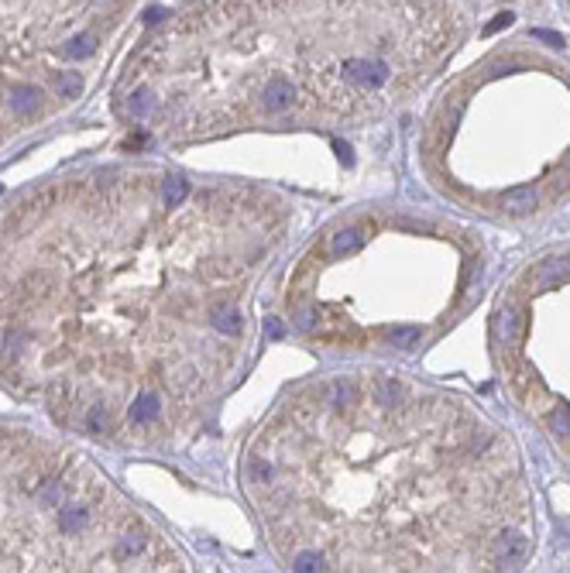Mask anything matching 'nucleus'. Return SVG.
<instances>
[{
	"instance_id": "obj_26",
	"label": "nucleus",
	"mask_w": 570,
	"mask_h": 573,
	"mask_svg": "<svg viewBox=\"0 0 570 573\" xmlns=\"http://www.w3.org/2000/svg\"><path fill=\"white\" fill-rule=\"evenodd\" d=\"M251 477L261 481V484H268V481H272V463H268V460H254V463H251Z\"/></svg>"
},
{
	"instance_id": "obj_18",
	"label": "nucleus",
	"mask_w": 570,
	"mask_h": 573,
	"mask_svg": "<svg viewBox=\"0 0 570 573\" xmlns=\"http://www.w3.org/2000/svg\"><path fill=\"white\" fill-rule=\"evenodd\" d=\"M145 546H148L145 535H124L121 542H117V560H134V556H141Z\"/></svg>"
},
{
	"instance_id": "obj_22",
	"label": "nucleus",
	"mask_w": 570,
	"mask_h": 573,
	"mask_svg": "<svg viewBox=\"0 0 570 573\" xmlns=\"http://www.w3.org/2000/svg\"><path fill=\"white\" fill-rule=\"evenodd\" d=\"M80 93H82V76L80 73H66L62 76V96L66 100H76Z\"/></svg>"
},
{
	"instance_id": "obj_12",
	"label": "nucleus",
	"mask_w": 570,
	"mask_h": 573,
	"mask_svg": "<svg viewBox=\"0 0 570 573\" xmlns=\"http://www.w3.org/2000/svg\"><path fill=\"white\" fill-rule=\"evenodd\" d=\"M388 343L399 350H416L423 343V329L419 327H392L388 329Z\"/></svg>"
},
{
	"instance_id": "obj_19",
	"label": "nucleus",
	"mask_w": 570,
	"mask_h": 573,
	"mask_svg": "<svg viewBox=\"0 0 570 573\" xmlns=\"http://www.w3.org/2000/svg\"><path fill=\"white\" fill-rule=\"evenodd\" d=\"M292 570H299V573L316 570V573H320V570H326V560L320 556V553H313V549H309V553H299V556L292 560Z\"/></svg>"
},
{
	"instance_id": "obj_3",
	"label": "nucleus",
	"mask_w": 570,
	"mask_h": 573,
	"mask_svg": "<svg viewBox=\"0 0 570 573\" xmlns=\"http://www.w3.org/2000/svg\"><path fill=\"white\" fill-rule=\"evenodd\" d=\"M261 100H265V107H268L272 114H279V110H285V107H292V100H295V86L279 76V80H272L268 86H265Z\"/></svg>"
},
{
	"instance_id": "obj_25",
	"label": "nucleus",
	"mask_w": 570,
	"mask_h": 573,
	"mask_svg": "<svg viewBox=\"0 0 570 573\" xmlns=\"http://www.w3.org/2000/svg\"><path fill=\"white\" fill-rule=\"evenodd\" d=\"M512 21H516V14H509V10H505V14H498L495 21H488V24H485V35H498L502 28H512Z\"/></svg>"
},
{
	"instance_id": "obj_13",
	"label": "nucleus",
	"mask_w": 570,
	"mask_h": 573,
	"mask_svg": "<svg viewBox=\"0 0 570 573\" xmlns=\"http://www.w3.org/2000/svg\"><path fill=\"white\" fill-rule=\"evenodd\" d=\"M399 399H402V385H399L395 378H378V381H374V402L395 405Z\"/></svg>"
},
{
	"instance_id": "obj_17",
	"label": "nucleus",
	"mask_w": 570,
	"mask_h": 573,
	"mask_svg": "<svg viewBox=\"0 0 570 573\" xmlns=\"http://www.w3.org/2000/svg\"><path fill=\"white\" fill-rule=\"evenodd\" d=\"M330 399H333V405H351V402H358V388H354V381H333L330 385Z\"/></svg>"
},
{
	"instance_id": "obj_7",
	"label": "nucleus",
	"mask_w": 570,
	"mask_h": 573,
	"mask_svg": "<svg viewBox=\"0 0 570 573\" xmlns=\"http://www.w3.org/2000/svg\"><path fill=\"white\" fill-rule=\"evenodd\" d=\"M567 278H570V261L567 258H553V261H546V265L539 268L536 288H557L560 282H567Z\"/></svg>"
},
{
	"instance_id": "obj_30",
	"label": "nucleus",
	"mask_w": 570,
	"mask_h": 573,
	"mask_svg": "<svg viewBox=\"0 0 570 573\" xmlns=\"http://www.w3.org/2000/svg\"><path fill=\"white\" fill-rule=\"evenodd\" d=\"M333 148H337V155L344 158V165H351V162H354V155H351V144H344V141H337Z\"/></svg>"
},
{
	"instance_id": "obj_24",
	"label": "nucleus",
	"mask_w": 570,
	"mask_h": 573,
	"mask_svg": "<svg viewBox=\"0 0 570 573\" xmlns=\"http://www.w3.org/2000/svg\"><path fill=\"white\" fill-rule=\"evenodd\" d=\"M532 38L546 41V45H553V48H564V45H567L564 35H557V31H550V28H532Z\"/></svg>"
},
{
	"instance_id": "obj_29",
	"label": "nucleus",
	"mask_w": 570,
	"mask_h": 573,
	"mask_svg": "<svg viewBox=\"0 0 570 573\" xmlns=\"http://www.w3.org/2000/svg\"><path fill=\"white\" fill-rule=\"evenodd\" d=\"M162 17H165L162 7H152V10H145V24H159Z\"/></svg>"
},
{
	"instance_id": "obj_21",
	"label": "nucleus",
	"mask_w": 570,
	"mask_h": 573,
	"mask_svg": "<svg viewBox=\"0 0 570 573\" xmlns=\"http://www.w3.org/2000/svg\"><path fill=\"white\" fill-rule=\"evenodd\" d=\"M86 426H89L93 433L110 429V415H107V405H103V402H93V409L86 412Z\"/></svg>"
},
{
	"instance_id": "obj_15",
	"label": "nucleus",
	"mask_w": 570,
	"mask_h": 573,
	"mask_svg": "<svg viewBox=\"0 0 570 573\" xmlns=\"http://www.w3.org/2000/svg\"><path fill=\"white\" fill-rule=\"evenodd\" d=\"M186 193H189V182H186L182 175H168V179H165V206L182 203Z\"/></svg>"
},
{
	"instance_id": "obj_11",
	"label": "nucleus",
	"mask_w": 570,
	"mask_h": 573,
	"mask_svg": "<svg viewBox=\"0 0 570 573\" xmlns=\"http://www.w3.org/2000/svg\"><path fill=\"white\" fill-rule=\"evenodd\" d=\"M159 409H162V405H159V399L145 392V395H138V399L131 402V412H127V415H131V422L145 426V422H152V419L159 415Z\"/></svg>"
},
{
	"instance_id": "obj_9",
	"label": "nucleus",
	"mask_w": 570,
	"mask_h": 573,
	"mask_svg": "<svg viewBox=\"0 0 570 573\" xmlns=\"http://www.w3.org/2000/svg\"><path fill=\"white\" fill-rule=\"evenodd\" d=\"M86 526H89V508L73 505V508H62V512H59V529H62L66 535L86 533Z\"/></svg>"
},
{
	"instance_id": "obj_14",
	"label": "nucleus",
	"mask_w": 570,
	"mask_h": 573,
	"mask_svg": "<svg viewBox=\"0 0 570 573\" xmlns=\"http://www.w3.org/2000/svg\"><path fill=\"white\" fill-rule=\"evenodd\" d=\"M152 110H155V96H152L148 89H138V93L127 100V114H131V117H138V121H145Z\"/></svg>"
},
{
	"instance_id": "obj_8",
	"label": "nucleus",
	"mask_w": 570,
	"mask_h": 573,
	"mask_svg": "<svg viewBox=\"0 0 570 573\" xmlns=\"http://www.w3.org/2000/svg\"><path fill=\"white\" fill-rule=\"evenodd\" d=\"M498 336L505 343H519V336H522V316H519L516 306H505L498 313Z\"/></svg>"
},
{
	"instance_id": "obj_4",
	"label": "nucleus",
	"mask_w": 570,
	"mask_h": 573,
	"mask_svg": "<svg viewBox=\"0 0 570 573\" xmlns=\"http://www.w3.org/2000/svg\"><path fill=\"white\" fill-rule=\"evenodd\" d=\"M536 203H539V196H536V189H529V186L509 189V193L502 196V209L512 213V216H526V213H532Z\"/></svg>"
},
{
	"instance_id": "obj_16",
	"label": "nucleus",
	"mask_w": 570,
	"mask_h": 573,
	"mask_svg": "<svg viewBox=\"0 0 570 573\" xmlns=\"http://www.w3.org/2000/svg\"><path fill=\"white\" fill-rule=\"evenodd\" d=\"M35 498H38L41 508H59L62 505V484L59 481H45V484H38Z\"/></svg>"
},
{
	"instance_id": "obj_27",
	"label": "nucleus",
	"mask_w": 570,
	"mask_h": 573,
	"mask_svg": "<svg viewBox=\"0 0 570 573\" xmlns=\"http://www.w3.org/2000/svg\"><path fill=\"white\" fill-rule=\"evenodd\" d=\"M316 323H320V320H316V313H299V316H295V327L302 329V333L316 329Z\"/></svg>"
},
{
	"instance_id": "obj_5",
	"label": "nucleus",
	"mask_w": 570,
	"mask_h": 573,
	"mask_svg": "<svg viewBox=\"0 0 570 573\" xmlns=\"http://www.w3.org/2000/svg\"><path fill=\"white\" fill-rule=\"evenodd\" d=\"M361 244H365V230H361V227H344V230H337V234L326 241V251H330L333 258H344V254H354Z\"/></svg>"
},
{
	"instance_id": "obj_2",
	"label": "nucleus",
	"mask_w": 570,
	"mask_h": 573,
	"mask_svg": "<svg viewBox=\"0 0 570 573\" xmlns=\"http://www.w3.org/2000/svg\"><path fill=\"white\" fill-rule=\"evenodd\" d=\"M344 76L358 86H381L388 80V66L378 59H347L344 62Z\"/></svg>"
},
{
	"instance_id": "obj_20",
	"label": "nucleus",
	"mask_w": 570,
	"mask_h": 573,
	"mask_svg": "<svg viewBox=\"0 0 570 573\" xmlns=\"http://www.w3.org/2000/svg\"><path fill=\"white\" fill-rule=\"evenodd\" d=\"M93 48H96V38H93V35H76V38L69 41L66 55H69V59H89Z\"/></svg>"
},
{
	"instance_id": "obj_28",
	"label": "nucleus",
	"mask_w": 570,
	"mask_h": 573,
	"mask_svg": "<svg viewBox=\"0 0 570 573\" xmlns=\"http://www.w3.org/2000/svg\"><path fill=\"white\" fill-rule=\"evenodd\" d=\"M265 333H268L272 340H282V336H285V327L279 323V320H275V316H268V320H265Z\"/></svg>"
},
{
	"instance_id": "obj_6",
	"label": "nucleus",
	"mask_w": 570,
	"mask_h": 573,
	"mask_svg": "<svg viewBox=\"0 0 570 573\" xmlns=\"http://www.w3.org/2000/svg\"><path fill=\"white\" fill-rule=\"evenodd\" d=\"M41 103V89L38 86H31V82H17V86H10V110L14 114H31L35 107Z\"/></svg>"
},
{
	"instance_id": "obj_10",
	"label": "nucleus",
	"mask_w": 570,
	"mask_h": 573,
	"mask_svg": "<svg viewBox=\"0 0 570 573\" xmlns=\"http://www.w3.org/2000/svg\"><path fill=\"white\" fill-rule=\"evenodd\" d=\"M210 320H213V329H220V333H241V313L227 302H217Z\"/></svg>"
},
{
	"instance_id": "obj_1",
	"label": "nucleus",
	"mask_w": 570,
	"mask_h": 573,
	"mask_svg": "<svg viewBox=\"0 0 570 573\" xmlns=\"http://www.w3.org/2000/svg\"><path fill=\"white\" fill-rule=\"evenodd\" d=\"M526 560H529V539L526 535H519V533L498 535V542H495V563H498V570H519Z\"/></svg>"
},
{
	"instance_id": "obj_23",
	"label": "nucleus",
	"mask_w": 570,
	"mask_h": 573,
	"mask_svg": "<svg viewBox=\"0 0 570 573\" xmlns=\"http://www.w3.org/2000/svg\"><path fill=\"white\" fill-rule=\"evenodd\" d=\"M553 429H557L560 436H570V405L567 402L553 409Z\"/></svg>"
}]
</instances>
